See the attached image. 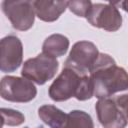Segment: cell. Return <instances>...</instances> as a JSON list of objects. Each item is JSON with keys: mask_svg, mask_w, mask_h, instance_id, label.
I'll return each instance as SVG.
<instances>
[{"mask_svg": "<svg viewBox=\"0 0 128 128\" xmlns=\"http://www.w3.org/2000/svg\"><path fill=\"white\" fill-rule=\"evenodd\" d=\"M96 112L100 124L104 128H125L127 119L114 100L99 99L96 103Z\"/></svg>", "mask_w": 128, "mask_h": 128, "instance_id": "9", "label": "cell"}, {"mask_svg": "<svg viewBox=\"0 0 128 128\" xmlns=\"http://www.w3.org/2000/svg\"><path fill=\"white\" fill-rule=\"evenodd\" d=\"M58 69V61L56 58L41 53L34 58L25 61L22 68V76L38 85H43L52 79Z\"/></svg>", "mask_w": 128, "mask_h": 128, "instance_id": "3", "label": "cell"}, {"mask_svg": "<svg viewBox=\"0 0 128 128\" xmlns=\"http://www.w3.org/2000/svg\"><path fill=\"white\" fill-rule=\"evenodd\" d=\"M49 96L54 101H65L71 97L84 101L94 95L93 82L85 73L64 67L60 75L49 87Z\"/></svg>", "mask_w": 128, "mask_h": 128, "instance_id": "2", "label": "cell"}, {"mask_svg": "<svg viewBox=\"0 0 128 128\" xmlns=\"http://www.w3.org/2000/svg\"><path fill=\"white\" fill-rule=\"evenodd\" d=\"M99 56L97 47L89 41L76 42L65 61V67L73 68L87 74Z\"/></svg>", "mask_w": 128, "mask_h": 128, "instance_id": "6", "label": "cell"}, {"mask_svg": "<svg viewBox=\"0 0 128 128\" xmlns=\"http://www.w3.org/2000/svg\"><path fill=\"white\" fill-rule=\"evenodd\" d=\"M2 10L12 26L20 31L28 30L34 23V8L30 1H3Z\"/></svg>", "mask_w": 128, "mask_h": 128, "instance_id": "7", "label": "cell"}, {"mask_svg": "<svg viewBox=\"0 0 128 128\" xmlns=\"http://www.w3.org/2000/svg\"><path fill=\"white\" fill-rule=\"evenodd\" d=\"M40 119L51 128H62L67 114L53 105H43L38 109Z\"/></svg>", "mask_w": 128, "mask_h": 128, "instance_id": "12", "label": "cell"}, {"mask_svg": "<svg viewBox=\"0 0 128 128\" xmlns=\"http://www.w3.org/2000/svg\"><path fill=\"white\" fill-rule=\"evenodd\" d=\"M91 6L90 1H70L68 4L69 9L79 17H86Z\"/></svg>", "mask_w": 128, "mask_h": 128, "instance_id": "15", "label": "cell"}, {"mask_svg": "<svg viewBox=\"0 0 128 128\" xmlns=\"http://www.w3.org/2000/svg\"><path fill=\"white\" fill-rule=\"evenodd\" d=\"M1 97L12 102H29L37 94L34 84L26 78L5 76L0 85Z\"/></svg>", "mask_w": 128, "mask_h": 128, "instance_id": "4", "label": "cell"}, {"mask_svg": "<svg viewBox=\"0 0 128 128\" xmlns=\"http://www.w3.org/2000/svg\"><path fill=\"white\" fill-rule=\"evenodd\" d=\"M115 5H120L121 8L123 10H125L126 12H128V1H124V2H118V3H114Z\"/></svg>", "mask_w": 128, "mask_h": 128, "instance_id": "17", "label": "cell"}, {"mask_svg": "<svg viewBox=\"0 0 128 128\" xmlns=\"http://www.w3.org/2000/svg\"><path fill=\"white\" fill-rule=\"evenodd\" d=\"M113 100L115 101V103L117 104L121 112L124 114V116L128 120V91L121 95H117Z\"/></svg>", "mask_w": 128, "mask_h": 128, "instance_id": "16", "label": "cell"}, {"mask_svg": "<svg viewBox=\"0 0 128 128\" xmlns=\"http://www.w3.org/2000/svg\"><path fill=\"white\" fill-rule=\"evenodd\" d=\"M86 18L91 25L111 32L117 31L122 24L121 14L113 3L92 4Z\"/></svg>", "mask_w": 128, "mask_h": 128, "instance_id": "5", "label": "cell"}, {"mask_svg": "<svg viewBox=\"0 0 128 128\" xmlns=\"http://www.w3.org/2000/svg\"><path fill=\"white\" fill-rule=\"evenodd\" d=\"M1 115H2V125H9V126H18L22 124L25 120L24 115L16 110L13 109H1Z\"/></svg>", "mask_w": 128, "mask_h": 128, "instance_id": "14", "label": "cell"}, {"mask_svg": "<svg viewBox=\"0 0 128 128\" xmlns=\"http://www.w3.org/2000/svg\"><path fill=\"white\" fill-rule=\"evenodd\" d=\"M62 128H94L91 116L81 110H73L67 114Z\"/></svg>", "mask_w": 128, "mask_h": 128, "instance_id": "13", "label": "cell"}, {"mask_svg": "<svg viewBox=\"0 0 128 128\" xmlns=\"http://www.w3.org/2000/svg\"><path fill=\"white\" fill-rule=\"evenodd\" d=\"M68 1H33L32 5L37 17L46 22H52L68 7Z\"/></svg>", "mask_w": 128, "mask_h": 128, "instance_id": "10", "label": "cell"}, {"mask_svg": "<svg viewBox=\"0 0 128 128\" xmlns=\"http://www.w3.org/2000/svg\"><path fill=\"white\" fill-rule=\"evenodd\" d=\"M89 72L94 86V96L99 99L109 98L128 89V73L117 66L114 59L107 54L99 53Z\"/></svg>", "mask_w": 128, "mask_h": 128, "instance_id": "1", "label": "cell"}, {"mask_svg": "<svg viewBox=\"0 0 128 128\" xmlns=\"http://www.w3.org/2000/svg\"><path fill=\"white\" fill-rule=\"evenodd\" d=\"M23 59V46L18 37L9 35L0 43V68L2 72H13L19 68Z\"/></svg>", "mask_w": 128, "mask_h": 128, "instance_id": "8", "label": "cell"}, {"mask_svg": "<svg viewBox=\"0 0 128 128\" xmlns=\"http://www.w3.org/2000/svg\"><path fill=\"white\" fill-rule=\"evenodd\" d=\"M69 47V40L61 34H52L47 37L42 46V53L54 58L64 55Z\"/></svg>", "mask_w": 128, "mask_h": 128, "instance_id": "11", "label": "cell"}]
</instances>
